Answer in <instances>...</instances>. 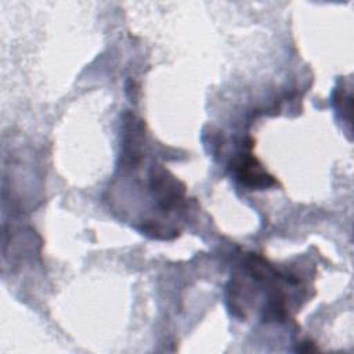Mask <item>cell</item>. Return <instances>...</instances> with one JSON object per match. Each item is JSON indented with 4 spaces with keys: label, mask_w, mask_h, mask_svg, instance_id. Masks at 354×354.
<instances>
[{
    "label": "cell",
    "mask_w": 354,
    "mask_h": 354,
    "mask_svg": "<svg viewBox=\"0 0 354 354\" xmlns=\"http://www.w3.org/2000/svg\"><path fill=\"white\" fill-rule=\"evenodd\" d=\"M236 177L249 187H268L275 184V180L267 174L260 165L256 163V159L248 156L243 158L236 165Z\"/></svg>",
    "instance_id": "cell-1"
}]
</instances>
